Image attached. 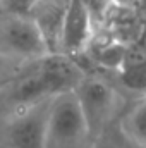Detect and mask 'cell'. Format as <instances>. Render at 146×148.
Wrapping results in <instances>:
<instances>
[{"instance_id":"1","label":"cell","mask_w":146,"mask_h":148,"mask_svg":"<svg viewBox=\"0 0 146 148\" xmlns=\"http://www.w3.org/2000/svg\"><path fill=\"white\" fill-rule=\"evenodd\" d=\"M84 136L88 126L74 90L55 95L48 105L45 148H74Z\"/></svg>"},{"instance_id":"8","label":"cell","mask_w":146,"mask_h":148,"mask_svg":"<svg viewBox=\"0 0 146 148\" xmlns=\"http://www.w3.org/2000/svg\"><path fill=\"white\" fill-rule=\"evenodd\" d=\"M124 134L139 148H146V98L129 112L122 122Z\"/></svg>"},{"instance_id":"5","label":"cell","mask_w":146,"mask_h":148,"mask_svg":"<svg viewBox=\"0 0 146 148\" xmlns=\"http://www.w3.org/2000/svg\"><path fill=\"white\" fill-rule=\"evenodd\" d=\"M5 43L19 55L45 57L50 52L46 40L31 17H12L3 28Z\"/></svg>"},{"instance_id":"10","label":"cell","mask_w":146,"mask_h":148,"mask_svg":"<svg viewBox=\"0 0 146 148\" xmlns=\"http://www.w3.org/2000/svg\"><path fill=\"white\" fill-rule=\"evenodd\" d=\"M108 2H113V3H117V5H131V3H134L136 0H108Z\"/></svg>"},{"instance_id":"6","label":"cell","mask_w":146,"mask_h":148,"mask_svg":"<svg viewBox=\"0 0 146 148\" xmlns=\"http://www.w3.org/2000/svg\"><path fill=\"white\" fill-rule=\"evenodd\" d=\"M38 74L50 97L64 91H72L83 79L79 67L67 59V55L55 52L43 57V64Z\"/></svg>"},{"instance_id":"3","label":"cell","mask_w":146,"mask_h":148,"mask_svg":"<svg viewBox=\"0 0 146 148\" xmlns=\"http://www.w3.org/2000/svg\"><path fill=\"white\" fill-rule=\"evenodd\" d=\"M50 103H33L9 124L7 136L12 148H45L46 117Z\"/></svg>"},{"instance_id":"11","label":"cell","mask_w":146,"mask_h":148,"mask_svg":"<svg viewBox=\"0 0 146 148\" xmlns=\"http://www.w3.org/2000/svg\"><path fill=\"white\" fill-rule=\"evenodd\" d=\"M5 66H7V57L3 53H0V73L5 69Z\"/></svg>"},{"instance_id":"2","label":"cell","mask_w":146,"mask_h":148,"mask_svg":"<svg viewBox=\"0 0 146 148\" xmlns=\"http://www.w3.org/2000/svg\"><path fill=\"white\" fill-rule=\"evenodd\" d=\"M81 112L84 115L88 134L103 129L113 109V91L107 83L95 77H83L74 90Z\"/></svg>"},{"instance_id":"9","label":"cell","mask_w":146,"mask_h":148,"mask_svg":"<svg viewBox=\"0 0 146 148\" xmlns=\"http://www.w3.org/2000/svg\"><path fill=\"white\" fill-rule=\"evenodd\" d=\"M40 0H0V10L10 17H31Z\"/></svg>"},{"instance_id":"7","label":"cell","mask_w":146,"mask_h":148,"mask_svg":"<svg viewBox=\"0 0 146 148\" xmlns=\"http://www.w3.org/2000/svg\"><path fill=\"white\" fill-rule=\"evenodd\" d=\"M67 3L69 0H40L31 16V19L36 23L40 31L43 33L52 53L55 52V48H59Z\"/></svg>"},{"instance_id":"4","label":"cell","mask_w":146,"mask_h":148,"mask_svg":"<svg viewBox=\"0 0 146 148\" xmlns=\"http://www.w3.org/2000/svg\"><path fill=\"white\" fill-rule=\"evenodd\" d=\"M91 38V14L86 5V0H69L59 48L65 55H72L81 52Z\"/></svg>"}]
</instances>
